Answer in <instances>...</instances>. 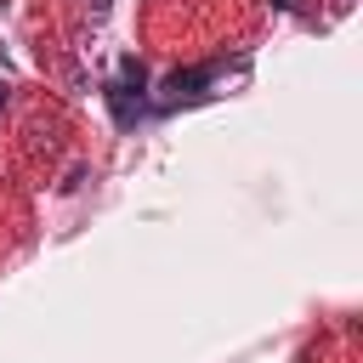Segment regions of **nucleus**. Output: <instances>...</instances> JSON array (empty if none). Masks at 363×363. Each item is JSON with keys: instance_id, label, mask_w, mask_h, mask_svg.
Returning a JSON list of instances; mask_svg holds the SVG:
<instances>
[{"instance_id": "obj_1", "label": "nucleus", "mask_w": 363, "mask_h": 363, "mask_svg": "<svg viewBox=\"0 0 363 363\" xmlns=\"http://www.w3.org/2000/svg\"><path fill=\"white\" fill-rule=\"evenodd\" d=\"M0 108H6V85H0Z\"/></svg>"}, {"instance_id": "obj_2", "label": "nucleus", "mask_w": 363, "mask_h": 363, "mask_svg": "<svg viewBox=\"0 0 363 363\" xmlns=\"http://www.w3.org/2000/svg\"><path fill=\"white\" fill-rule=\"evenodd\" d=\"M278 6H289V0H278Z\"/></svg>"}]
</instances>
